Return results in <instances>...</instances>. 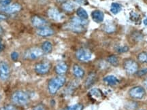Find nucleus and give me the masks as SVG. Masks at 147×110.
<instances>
[{
    "label": "nucleus",
    "instance_id": "nucleus-42",
    "mask_svg": "<svg viewBox=\"0 0 147 110\" xmlns=\"http://www.w3.org/2000/svg\"><path fill=\"white\" fill-rule=\"evenodd\" d=\"M57 1H59V2H63V1H65V0H57Z\"/></svg>",
    "mask_w": 147,
    "mask_h": 110
},
{
    "label": "nucleus",
    "instance_id": "nucleus-35",
    "mask_svg": "<svg viewBox=\"0 0 147 110\" xmlns=\"http://www.w3.org/2000/svg\"><path fill=\"white\" fill-rule=\"evenodd\" d=\"M33 110H46V109L43 104H39V105H36Z\"/></svg>",
    "mask_w": 147,
    "mask_h": 110
},
{
    "label": "nucleus",
    "instance_id": "nucleus-31",
    "mask_svg": "<svg viewBox=\"0 0 147 110\" xmlns=\"http://www.w3.org/2000/svg\"><path fill=\"white\" fill-rule=\"evenodd\" d=\"M0 110H16V108L12 105H8L3 106L0 109Z\"/></svg>",
    "mask_w": 147,
    "mask_h": 110
},
{
    "label": "nucleus",
    "instance_id": "nucleus-20",
    "mask_svg": "<svg viewBox=\"0 0 147 110\" xmlns=\"http://www.w3.org/2000/svg\"><path fill=\"white\" fill-rule=\"evenodd\" d=\"M76 14L79 18H82V19H84V20H87L88 17H89V15H88L87 11L84 10V8H81V7H80V8L77 9Z\"/></svg>",
    "mask_w": 147,
    "mask_h": 110
},
{
    "label": "nucleus",
    "instance_id": "nucleus-25",
    "mask_svg": "<svg viewBox=\"0 0 147 110\" xmlns=\"http://www.w3.org/2000/svg\"><path fill=\"white\" fill-rule=\"evenodd\" d=\"M90 94L92 97H94L95 98H101L102 97V93L100 91V90L97 89H93L90 91Z\"/></svg>",
    "mask_w": 147,
    "mask_h": 110
},
{
    "label": "nucleus",
    "instance_id": "nucleus-2",
    "mask_svg": "<svg viewBox=\"0 0 147 110\" xmlns=\"http://www.w3.org/2000/svg\"><path fill=\"white\" fill-rule=\"evenodd\" d=\"M30 99L29 95L26 92L23 91H17L14 92L12 95V101L16 105L24 106L28 104Z\"/></svg>",
    "mask_w": 147,
    "mask_h": 110
},
{
    "label": "nucleus",
    "instance_id": "nucleus-16",
    "mask_svg": "<svg viewBox=\"0 0 147 110\" xmlns=\"http://www.w3.org/2000/svg\"><path fill=\"white\" fill-rule=\"evenodd\" d=\"M66 28L71 31V32L76 33H81L84 31L83 26L77 25V24L72 23V22H71L68 25H66Z\"/></svg>",
    "mask_w": 147,
    "mask_h": 110
},
{
    "label": "nucleus",
    "instance_id": "nucleus-28",
    "mask_svg": "<svg viewBox=\"0 0 147 110\" xmlns=\"http://www.w3.org/2000/svg\"><path fill=\"white\" fill-rule=\"evenodd\" d=\"M125 107L127 108L129 110H134L138 107V105L135 102H128L126 104Z\"/></svg>",
    "mask_w": 147,
    "mask_h": 110
},
{
    "label": "nucleus",
    "instance_id": "nucleus-7",
    "mask_svg": "<svg viewBox=\"0 0 147 110\" xmlns=\"http://www.w3.org/2000/svg\"><path fill=\"white\" fill-rule=\"evenodd\" d=\"M51 64L49 62H42L35 65V71L39 75H45L49 72L51 69Z\"/></svg>",
    "mask_w": 147,
    "mask_h": 110
},
{
    "label": "nucleus",
    "instance_id": "nucleus-5",
    "mask_svg": "<svg viewBox=\"0 0 147 110\" xmlns=\"http://www.w3.org/2000/svg\"><path fill=\"white\" fill-rule=\"evenodd\" d=\"M10 70L8 64L5 61L0 62V80L6 81L10 78Z\"/></svg>",
    "mask_w": 147,
    "mask_h": 110
},
{
    "label": "nucleus",
    "instance_id": "nucleus-4",
    "mask_svg": "<svg viewBox=\"0 0 147 110\" xmlns=\"http://www.w3.org/2000/svg\"><path fill=\"white\" fill-rule=\"evenodd\" d=\"M77 59L81 62H87L93 58V54L89 50L84 48L79 49L76 53Z\"/></svg>",
    "mask_w": 147,
    "mask_h": 110
},
{
    "label": "nucleus",
    "instance_id": "nucleus-8",
    "mask_svg": "<svg viewBox=\"0 0 147 110\" xmlns=\"http://www.w3.org/2000/svg\"><path fill=\"white\" fill-rule=\"evenodd\" d=\"M129 93L132 98L141 99L144 97L146 92L144 88L142 87H135L130 90Z\"/></svg>",
    "mask_w": 147,
    "mask_h": 110
},
{
    "label": "nucleus",
    "instance_id": "nucleus-14",
    "mask_svg": "<svg viewBox=\"0 0 147 110\" xmlns=\"http://www.w3.org/2000/svg\"><path fill=\"white\" fill-rule=\"evenodd\" d=\"M67 64L64 62H61L59 63L55 67V71L59 76H62V75L65 74L67 71Z\"/></svg>",
    "mask_w": 147,
    "mask_h": 110
},
{
    "label": "nucleus",
    "instance_id": "nucleus-18",
    "mask_svg": "<svg viewBox=\"0 0 147 110\" xmlns=\"http://www.w3.org/2000/svg\"><path fill=\"white\" fill-rule=\"evenodd\" d=\"M42 50L44 53L49 54L53 50V45L52 43L49 41H46L42 44Z\"/></svg>",
    "mask_w": 147,
    "mask_h": 110
},
{
    "label": "nucleus",
    "instance_id": "nucleus-12",
    "mask_svg": "<svg viewBox=\"0 0 147 110\" xmlns=\"http://www.w3.org/2000/svg\"><path fill=\"white\" fill-rule=\"evenodd\" d=\"M36 34L41 37H49L54 34V31L50 27H44L37 29Z\"/></svg>",
    "mask_w": 147,
    "mask_h": 110
},
{
    "label": "nucleus",
    "instance_id": "nucleus-27",
    "mask_svg": "<svg viewBox=\"0 0 147 110\" xmlns=\"http://www.w3.org/2000/svg\"><path fill=\"white\" fill-rule=\"evenodd\" d=\"M138 58L141 63H147V52H143L140 53L138 56Z\"/></svg>",
    "mask_w": 147,
    "mask_h": 110
},
{
    "label": "nucleus",
    "instance_id": "nucleus-32",
    "mask_svg": "<svg viewBox=\"0 0 147 110\" xmlns=\"http://www.w3.org/2000/svg\"><path fill=\"white\" fill-rule=\"evenodd\" d=\"M105 31L108 33H113L115 32V27L113 26V25H107L105 27Z\"/></svg>",
    "mask_w": 147,
    "mask_h": 110
},
{
    "label": "nucleus",
    "instance_id": "nucleus-33",
    "mask_svg": "<svg viewBox=\"0 0 147 110\" xmlns=\"http://www.w3.org/2000/svg\"><path fill=\"white\" fill-rule=\"evenodd\" d=\"M10 56H11V58H12V60H14V61H15V60H17L18 57H19V54H18V53L17 52H12L10 54Z\"/></svg>",
    "mask_w": 147,
    "mask_h": 110
},
{
    "label": "nucleus",
    "instance_id": "nucleus-6",
    "mask_svg": "<svg viewBox=\"0 0 147 110\" xmlns=\"http://www.w3.org/2000/svg\"><path fill=\"white\" fill-rule=\"evenodd\" d=\"M124 69L129 74H134L138 70V65L135 60L132 59L127 60L124 63Z\"/></svg>",
    "mask_w": 147,
    "mask_h": 110
},
{
    "label": "nucleus",
    "instance_id": "nucleus-29",
    "mask_svg": "<svg viewBox=\"0 0 147 110\" xmlns=\"http://www.w3.org/2000/svg\"><path fill=\"white\" fill-rule=\"evenodd\" d=\"M136 73L137 76L139 77L146 76V75L147 74V68H144V69H141V70H140V71H138Z\"/></svg>",
    "mask_w": 147,
    "mask_h": 110
},
{
    "label": "nucleus",
    "instance_id": "nucleus-24",
    "mask_svg": "<svg viewBox=\"0 0 147 110\" xmlns=\"http://www.w3.org/2000/svg\"><path fill=\"white\" fill-rule=\"evenodd\" d=\"M107 61L112 65L117 66L119 64V58L116 55H112L107 58Z\"/></svg>",
    "mask_w": 147,
    "mask_h": 110
},
{
    "label": "nucleus",
    "instance_id": "nucleus-17",
    "mask_svg": "<svg viewBox=\"0 0 147 110\" xmlns=\"http://www.w3.org/2000/svg\"><path fill=\"white\" fill-rule=\"evenodd\" d=\"M73 73L74 76L77 78H82L84 76V71L81 67L78 65L73 66Z\"/></svg>",
    "mask_w": 147,
    "mask_h": 110
},
{
    "label": "nucleus",
    "instance_id": "nucleus-23",
    "mask_svg": "<svg viewBox=\"0 0 147 110\" xmlns=\"http://www.w3.org/2000/svg\"><path fill=\"white\" fill-rule=\"evenodd\" d=\"M71 22L75 24H77V25H81V26H84L87 24V20L82 19V18L78 17H74L72 19H71Z\"/></svg>",
    "mask_w": 147,
    "mask_h": 110
},
{
    "label": "nucleus",
    "instance_id": "nucleus-38",
    "mask_svg": "<svg viewBox=\"0 0 147 110\" xmlns=\"http://www.w3.org/2000/svg\"><path fill=\"white\" fill-rule=\"evenodd\" d=\"M7 18V17L3 14H0V21H3V20H5Z\"/></svg>",
    "mask_w": 147,
    "mask_h": 110
},
{
    "label": "nucleus",
    "instance_id": "nucleus-15",
    "mask_svg": "<svg viewBox=\"0 0 147 110\" xmlns=\"http://www.w3.org/2000/svg\"><path fill=\"white\" fill-rule=\"evenodd\" d=\"M104 82L108 85L115 86L119 83V80L113 75H109L104 78Z\"/></svg>",
    "mask_w": 147,
    "mask_h": 110
},
{
    "label": "nucleus",
    "instance_id": "nucleus-3",
    "mask_svg": "<svg viewBox=\"0 0 147 110\" xmlns=\"http://www.w3.org/2000/svg\"><path fill=\"white\" fill-rule=\"evenodd\" d=\"M43 54L42 48L34 47L25 51L23 54V58L27 60H35L41 57Z\"/></svg>",
    "mask_w": 147,
    "mask_h": 110
},
{
    "label": "nucleus",
    "instance_id": "nucleus-40",
    "mask_svg": "<svg viewBox=\"0 0 147 110\" xmlns=\"http://www.w3.org/2000/svg\"><path fill=\"white\" fill-rule=\"evenodd\" d=\"M3 31L2 28H1V27H0V36H1V35L3 34Z\"/></svg>",
    "mask_w": 147,
    "mask_h": 110
},
{
    "label": "nucleus",
    "instance_id": "nucleus-11",
    "mask_svg": "<svg viewBox=\"0 0 147 110\" xmlns=\"http://www.w3.org/2000/svg\"><path fill=\"white\" fill-rule=\"evenodd\" d=\"M32 23L33 26L36 27V28L39 29L42 27H46V25L47 24V22L45 21L44 18H42L40 16H33L32 18Z\"/></svg>",
    "mask_w": 147,
    "mask_h": 110
},
{
    "label": "nucleus",
    "instance_id": "nucleus-36",
    "mask_svg": "<svg viewBox=\"0 0 147 110\" xmlns=\"http://www.w3.org/2000/svg\"><path fill=\"white\" fill-rule=\"evenodd\" d=\"M138 15L136 13H134V12H132L131 13V19L133 20V21H136L138 20Z\"/></svg>",
    "mask_w": 147,
    "mask_h": 110
},
{
    "label": "nucleus",
    "instance_id": "nucleus-26",
    "mask_svg": "<svg viewBox=\"0 0 147 110\" xmlns=\"http://www.w3.org/2000/svg\"><path fill=\"white\" fill-rule=\"evenodd\" d=\"M82 109H83V105L80 103H77L73 105L69 106V107L62 110H82Z\"/></svg>",
    "mask_w": 147,
    "mask_h": 110
},
{
    "label": "nucleus",
    "instance_id": "nucleus-13",
    "mask_svg": "<svg viewBox=\"0 0 147 110\" xmlns=\"http://www.w3.org/2000/svg\"><path fill=\"white\" fill-rule=\"evenodd\" d=\"M91 17L92 19L93 20V21H95L97 23H100L104 21V14L102 11L97 10L92 12Z\"/></svg>",
    "mask_w": 147,
    "mask_h": 110
},
{
    "label": "nucleus",
    "instance_id": "nucleus-34",
    "mask_svg": "<svg viewBox=\"0 0 147 110\" xmlns=\"http://www.w3.org/2000/svg\"><path fill=\"white\" fill-rule=\"evenodd\" d=\"M12 0H0V5L2 6H6L10 4Z\"/></svg>",
    "mask_w": 147,
    "mask_h": 110
},
{
    "label": "nucleus",
    "instance_id": "nucleus-39",
    "mask_svg": "<svg viewBox=\"0 0 147 110\" xmlns=\"http://www.w3.org/2000/svg\"><path fill=\"white\" fill-rule=\"evenodd\" d=\"M143 23H144V25H147V18H144V21H143Z\"/></svg>",
    "mask_w": 147,
    "mask_h": 110
},
{
    "label": "nucleus",
    "instance_id": "nucleus-21",
    "mask_svg": "<svg viewBox=\"0 0 147 110\" xmlns=\"http://www.w3.org/2000/svg\"><path fill=\"white\" fill-rule=\"evenodd\" d=\"M95 80H96V75L95 73H92L89 75V76L87 77V80L85 81V86L87 87H91V85H93L95 82Z\"/></svg>",
    "mask_w": 147,
    "mask_h": 110
},
{
    "label": "nucleus",
    "instance_id": "nucleus-1",
    "mask_svg": "<svg viewBox=\"0 0 147 110\" xmlns=\"http://www.w3.org/2000/svg\"><path fill=\"white\" fill-rule=\"evenodd\" d=\"M66 79L63 76H59L51 79L48 84V90L51 95H54L65 83Z\"/></svg>",
    "mask_w": 147,
    "mask_h": 110
},
{
    "label": "nucleus",
    "instance_id": "nucleus-10",
    "mask_svg": "<svg viewBox=\"0 0 147 110\" xmlns=\"http://www.w3.org/2000/svg\"><path fill=\"white\" fill-rule=\"evenodd\" d=\"M1 10L8 14H14L19 12L21 10V5L18 3H13L12 5H6V6H2Z\"/></svg>",
    "mask_w": 147,
    "mask_h": 110
},
{
    "label": "nucleus",
    "instance_id": "nucleus-41",
    "mask_svg": "<svg viewBox=\"0 0 147 110\" xmlns=\"http://www.w3.org/2000/svg\"><path fill=\"white\" fill-rule=\"evenodd\" d=\"M144 85H145V87L147 88V79L144 81Z\"/></svg>",
    "mask_w": 147,
    "mask_h": 110
},
{
    "label": "nucleus",
    "instance_id": "nucleus-22",
    "mask_svg": "<svg viewBox=\"0 0 147 110\" xmlns=\"http://www.w3.org/2000/svg\"><path fill=\"white\" fill-rule=\"evenodd\" d=\"M63 8L64 10L67 11V12H72L75 8V5L71 1H65L63 3Z\"/></svg>",
    "mask_w": 147,
    "mask_h": 110
},
{
    "label": "nucleus",
    "instance_id": "nucleus-9",
    "mask_svg": "<svg viewBox=\"0 0 147 110\" xmlns=\"http://www.w3.org/2000/svg\"><path fill=\"white\" fill-rule=\"evenodd\" d=\"M48 15L49 18L56 21H61L64 19V15L58 9L55 8H51L48 10Z\"/></svg>",
    "mask_w": 147,
    "mask_h": 110
},
{
    "label": "nucleus",
    "instance_id": "nucleus-30",
    "mask_svg": "<svg viewBox=\"0 0 147 110\" xmlns=\"http://www.w3.org/2000/svg\"><path fill=\"white\" fill-rule=\"evenodd\" d=\"M129 50V48L127 46H121V47H119L117 48V51L119 53H123V52H127Z\"/></svg>",
    "mask_w": 147,
    "mask_h": 110
},
{
    "label": "nucleus",
    "instance_id": "nucleus-19",
    "mask_svg": "<svg viewBox=\"0 0 147 110\" xmlns=\"http://www.w3.org/2000/svg\"><path fill=\"white\" fill-rule=\"evenodd\" d=\"M121 10H122V6H121V4L115 2H114L111 4V6H110V12H112V14L116 15V14H119Z\"/></svg>",
    "mask_w": 147,
    "mask_h": 110
},
{
    "label": "nucleus",
    "instance_id": "nucleus-37",
    "mask_svg": "<svg viewBox=\"0 0 147 110\" xmlns=\"http://www.w3.org/2000/svg\"><path fill=\"white\" fill-rule=\"evenodd\" d=\"M4 49V44L1 42H0V52H2Z\"/></svg>",
    "mask_w": 147,
    "mask_h": 110
}]
</instances>
